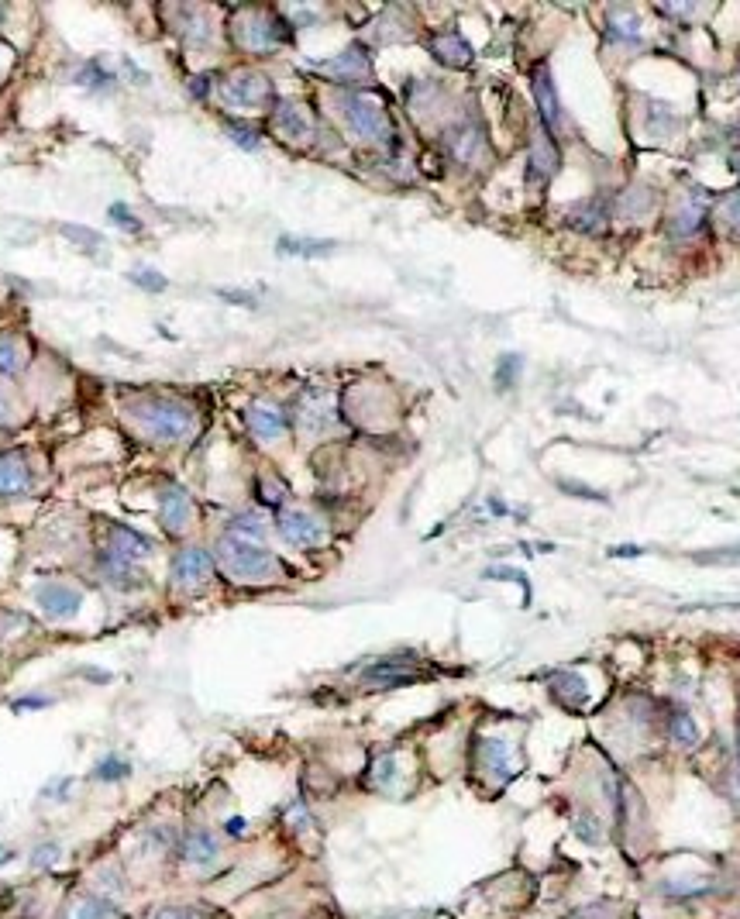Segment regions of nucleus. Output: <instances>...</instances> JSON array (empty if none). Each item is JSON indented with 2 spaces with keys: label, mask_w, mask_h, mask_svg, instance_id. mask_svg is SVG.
I'll list each match as a JSON object with an SVG mask.
<instances>
[{
  "label": "nucleus",
  "mask_w": 740,
  "mask_h": 919,
  "mask_svg": "<svg viewBox=\"0 0 740 919\" xmlns=\"http://www.w3.org/2000/svg\"><path fill=\"white\" fill-rule=\"evenodd\" d=\"M448 149L455 159L475 162L482 155V149H486V142H482V131L475 128V124H462V128H455L448 135Z\"/></svg>",
  "instance_id": "nucleus-22"
},
{
  "label": "nucleus",
  "mask_w": 740,
  "mask_h": 919,
  "mask_svg": "<svg viewBox=\"0 0 740 919\" xmlns=\"http://www.w3.org/2000/svg\"><path fill=\"white\" fill-rule=\"evenodd\" d=\"M696 562L703 565H740V544L737 548H716L710 555H696Z\"/></svg>",
  "instance_id": "nucleus-36"
},
{
  "label": "nucleus",
  "mask_w": 740,
  "mask_h": 919,
  "mask_svg": "<svg viewBox=\"0 0 740 919\" xmlns=\"http://www.w3.org/2000/svg\"><path fill=\"white\" fill-rule=\"evenodd\" d=\"M716 217L727 231L740 235V193H727V197L716 204Z\"/></svg>",
  "instance_id": "nucleus-32"
},
{
  "label": "nucleus",
  "mask_w": 740,
  "mask_h": 919,
  "mask_svg": "<svg viewBox=\"0 0 740 919\" xmlns=\"http://www.w3.org/2000/svg\"><path fill=\"white\" fill-rule=\"evenodd\" d=\"M148 919H210L200 906H162Z\"/></svg>",
  "instance_id": "nucleus-34"
},
{
  "label": "nucleus",
  "mask_w": 740,
  "mask_h": 919,
  "mask_svg": "<svg viewBox=\"0 0 740 919\" xmlns=\"http://www.w3.org/2000/svg\"><path fill=\"white\" fill-rule=\"evenodd\" d=\"M548 685L551 692H555L558 703H565L568 710H582V706L589 703V685L582 675L575 672H551L548 675Z\"/></svg>",
  "instance_id": "nucleus-19"
},
{
  "label": "nucleus",
  "mask_w": 740,
  "mask_h": 919,
  "mask_svg": "<svg viewBox=\"0 0 740 919\" xmlns=\"http://www.w3.org/2000/svg\"><path fill=\"white\" fill-rule=\"evenodd\" d=\"M706 214H710V197H706L703 190H689L679 200V207L672 210V217H668V228H672L679 238H689L703 228Z\"/></svg>",
  "instance_id": "nucleus-9"
},
{
  "label": "nucleus",
  "mask_w": 740,
  "mask_h": 919,
  "mask_svg": "<svg viewBox=\"0 0 740 919\" xmlns=\"http://www.w3.org/2000/svg\"><path fill=\"white\" fill-rule=\"evenodd\" d=\"M131 283H135V286H145V290H152V293L166 290V279H162L155 269H135V272H131Z\"/></svg>",
  "instance_id": "nucleus-37"
},
{
  "label": "nucleus",
  "mask_w": 740,
  "mask_h": 919,
  "mask_svg": "<svg viewBox=\"0 0 740 919\" xmlns=\"http://www.w3.org/2000/svg\"><path fill=\"white\" fill-rule=\"evenodd\" d=\"M159 520L166 524V531H173V534H183L186 527H190L193 503H190V496H186L179 486L162 489V496H159Z\"/></svg>",
  "instance_id": "nucleus-13"
},
{
  "label": "nucleus",
  "mask_w": 740,
  "mask_h": 919,
  "mask_svg": "<svg viewBox=\"0 0 740 919\" xmlns=\"http://www.w3.org/2000/svg\"><path fill=\"white\" fill-rule=\"evenodd\" d=\"M668 737H672V741L679 744V747H696L699 741H703L696 720H692V716L685 713V710H672V713H668Z\"/></svg>",
  "instance_id": "nucleus-26"
},
{
  "label": "nucleus",
  "mask_w": 740,
  "mask_h": 919,
  "mask_svg": "<svg viewBox=\"0 0 740 919\" xmlns=\"http://www.w3.org/2000/svg\"><path fill=\"white\" fill-rule=\"evenodd\" d=\"M111 217H114V224H121V228L138 231V221L131 217V210L124 207V204H114V207H111Z\"/></svg>",
  "instance_id": "nucleus-39"
},
{
  "label": "nucleus",
  "mask_w": 740,
  "mask_h": 919,
  "mask_svg": "<svg viewBox=\"0 0 740 919\" xmlns=\"http://www.w3.org/2000/svg\"><path fill=\"white\" fill-rule=\"evenodd\" d=\"M62 919H118V902L104 899V895H97L93 889L76 892L62 906Z\"/></svg>",
  "instance_id": "nucleus-15"
},
{
  "label": "nucleus",
  "mask_w": 740,
  "mask_h": 919,
  "mask_svg": "<svg viewBox=\"0 0 740 919\" xmlns=\"http://www.w3.org/2000/svg\"><path fill=\"white\" fill-rule=\"evenodd\" d=\"M572 224L575 228H582V231H599L606 224V207H603V200H586V204H579L572 210Z\"/></svg>",
  "instance_id": "nucleus-29"
},
{
  "label": "nucleus",
  "mask_w": 740,
  "mask_h": 919,
  "mask_svg": "<svg viewBox=\"0 0 740 919\" xmlns=\"http://www.w3.org/2000/svg\"><path fill=\"white\" fill-rule=\"evenodd\" d=\"M341 107H345L348 128H352L358 138H365V142H389V138H393L386 111L376 100L365 97V93H348V97L341 100Z\"/></svg>",
  "instance_id": "nucleus-4"
},
{
  "label": "nucleus",
  "mask_w": 740,
  "mask_h": 919,
  "mask_svg": "<svg viewBox=\"0 0 740 919\" xmlns=\"http://www.w3.org/2000/svg\"><path fill=\"white\" fill-rule=\"evenodd\" d=\"M737 758H740V730H737Z\"/></svg>",
  "instance_id": "nucleus-43"
},
{
  "label": "nucleus",
  "mask_w": 740,
  "mask_h": 919,
  "mask_svg": "<svg viewBox=\"0 0 740 919\" xmlns=\"http://www.w3.org/2000/svg\"><path fill=\"white\" fill-rule=\"evenodd\" d=\"M517 768H520L517 754H513V747L500 741V737H482V741L475 744V775L486 778V782H496V789L510 782V778L517 775Z\"/></svg>",
  "instance_id": "nucleus-5"
},
{
  "label": "nucleus",
  "mask_w": 740,
  "mask_h": 919,
  "mask_svg": "<svg viewBox=\"0 0 740 919\" xmlns=\"http://www.w3.org/2000/svg\"><path fill=\"white\" fill-rule=\"evenodd\" d=\"M128 414L155 441H183L193 431V410L169 396H138L128 403Z\"/></svg>",
  "instance_id": "nucleus-2"
},
{
  "label": "nucleus",
  "mask_w": 740,
  "mask_h": 919,
  "mask_svg": "<svg viewBox=\"0 0 740 919\" xmlns=\"http://www.w3.org/2000/svg\"><path fill=\"white\" fill-rule=\"evenodd\" d=\"M610 18H613V21H610V28H606V38H610V42H627V45H637V42H641V25H637L634 14L613 11Z\"/></svg>",
  "instance_id": "nucleus-27"
},
{
  "label": "nucleus",
  "mask_w": 740,
  "mask_h": 919,
  "mask_svg": "<svg viewBox=\"0 0 740 919\" xmlns=\"http://www.w3.org/2000/svg\"><path fill=\"white\" fill-rule=\"evenodd\" d=\"M228 135L235 138V145H241L245 152H255V149H259V135H255L252 128H241V124H228Z\"/></svg>",
  "instance_id": "nucleus-38"
},
{
  "label": "nucleus",
  "mask_w": 740,
  "mask_h": 919,
  "mask_svg": "<svg viewBox=\"0 0 740 919\" xmlns=\"http://www.w3.org/2000/svg\"><path fill=\"white\" fill-rule=\"evenodd\" d=\"M296 420L307 431H324L327 424H334V396L324 393V389H307L300 400V410H296Z\"/></svg>",
  "instance_id": "nucleus-14"
},
{
  "label": "nucleus",
  "mask_w": 740,
  "mask_h": 919,
  "mask_svg": "<svg viewBox=\"0 0 740 919\" xmlns=\"http://www.w3.org/2000/svg\"><path fill=\"white\" fill-rule=\"evenodd\" d=\"M25 348H21L18 338H11V334H0V372H7V376H14V372L25 369Z\"/></svg>",
  "instance_id": "nucleus-30"
},
{
  "label": "nucleus",
  "mask_w": 740,
  "mask_h": 919,
  "mask_svg": "<svg viewBox=\"0 0 740 919\" xmlns=\"http://www.w3.org/2000/svg\"><path fill=\"white\" fill-rule=\"evenodd\" d=\"M558 149H555V142L548 138V128L541 124V131L534 135V142H531V179H548L551 173L558 169Z\"/></svg>",
  "instance_id": "nucleus-21"
},
{
  "label": "nucleus",
  "mask_w": 740,
  "mask_h": 919,
  "mask_svg": "<svg viewBox=\"0 0 740 919\" xmlns=\"http://www.w3.org/2000/svg\"><path fill=\"white\" fill-rule=\"evenodd\" d=\"M248 427H252V434H259L262 441H272L286 431V414L279 407H272V403H255V407L248 410Z\"/></svg>",
  "instance_id": "nucleus-20"
},
{
  "label": "nucleus",
  "mask_w": 740,
  "mask_h": 919,
  "mask_svg": "<svg viewBox=\"0 0 740 919\" xmlns=\"http://www.w3.org/2000/svg\"><path fill=\"white\" fill-rule=\"evenodd\" d=\"M431 52L438 56L441 62H448V66H469L472 59V49L465 45V38L458 35V31H448V35H438L431 42Z\"/></svg>",
  "instance_id": "nucleus-23"
},
{
  "label": "nucleus",
  "mask_w": 740,
  "mask_h": 919,
  "mask_svg": "<svg viewBox=\"0 0 740 919\" xmlns=\"http://www.w3.org/2000/svg\"><path fill=\"white\" fill-rule=\"evenodd\" d=\"M279 534H283L290 544L310 548V544L324 541V524L307 510H283L279 513Z\"/></svg>",
  "instance_id": "nucleus-11"
},
{
  "label": "nucleus",
  "mask_w": 740,
  "mask_h": 919,
  "mask_svg": "<svg viewBox=\"0 0 740 919\" xmlns=\"http://www.w3.org/2000/svg\"><path fill=\"white\" fill-rule=\"evenodd\" d=\"M217 565L235 582H272L283 575V562L269 548L255 541H241L235 534H224L217 541Z\"/></svg>",
  "instance_id": "nucleus-1"
},
{
  "label": "nucleus",
  "mask_w": 740,
  "mask_h": 919,
  "mask_svg": "<svg viewBox=\"0 0 740 919\" xmlns=\"http://www.w3.org/2000/svg\"><path fill=\"white\" fill-rule=\"evenodd\" d=\"M224 100H228L231 107H262L272 100V87L266 76L259 73H235L228 83L221 87Z\"/></svg>",
  "instance_id": "nucleus-6"
},
{
  "label": "nucleus",
  "mask_w": 740,
  "mask_h": 919,
  "mask_svg": "<svg viewBox=\"0 0 740 919\" xmlns=\"http://www.w3.org/2000/svg\"><path fill=\"white\" fill-rule=\"evenodd\" d=\"M372 789L379 792H396V785H400V761H396V754H379L376 761H372Z\"/></svg>",
  "instance_id": "nucleus-25"
},
{
  "label": "nucleus",
  "mask_w": 740,
  "mask_h": 919,
  "mask_svg": "<svg viewBox=\"0 0 740 919\" xmlns=\"http://www.w3.org/2000/svg\"><path fill=\"white\" fill-rule=\"evenodd\" d=\"M14 424V410L11 403H7V396L0 393V427H11Z\"/></svg>",
  "instance_id": "nucleus-41"
},
{
  "label": "nucleus",
  "mask_w": 740,
  "mask_h": 919,
  "mask_svg": "<svg viewBox=\"0 0 740 919\" xmlns=\"http://www.w3.org/2000/svg\"><path fill=\"white\" fill-rule=\"evenodd\" d=\"M317 69L331 73L334 80H341V83H358V80H369V76H372V62H369V56H365L362 49L341 52V56H334L331 62H321Z\"/></svg>",
  "instance_id": "nucleus-16"
},
{
  "label": "nucleus",
  "mask_w": 740,
  "mask_h": 919,
  "mask_svg": "<svg viewBox=\"0 0 740 919\" xmlns=\"http://www.w3.org/2000/svg\"><path fill=\"white\" fill-rule=\"evenodd\" d=\"M534 100H537V111H541V124L548 131H558L562 128V100H558V90H555V80H551V69L537 66L534 69Z\"/></svg>",
  "instance_id": "nucleus-12"
},
{
  "label": "nucleus",
  "mask_w": 740,
  "mask_h": 919,
  "mask_svg": "<svg viewBox=\"0 0 740 919\" xmlns=\"http://www.w3.org/2000/svg\"><path fill=\"white\" fill-rule=\"evenodd\" d=\"M128 775V761H121L118 754H111V758H104L97 765V778L100 782H118V778Z\"/></svg>",
  "instance_id": "nucleus-35"
},
{
  "label": "nucleus",
  "mask_w": 740,
  "mask_h": 919,
  "mask_svg": "<svg viewBox=\"0 0 740 919\" xmlns=\"http://www.w3.org/2000/svg\"><path fill=\"white\" fill-rule=\"evenodd\" d=\"M56 858H59V844H42L35 851V864H38V868H49V864H56Z\"/></svg>",
  "instance_id": "nucleus-40"
},
{
  "label": "nucleus",
  "mask_w": 740,
  "mask_h": 919,
  "mask_svg": "<svg viewBox=\"0 0 740 919\" xmlns=\"http://www.w3.org/2000/svg\"><path fill=\"white\" fill-rule=\"evenodd\" d=\"M420 675L414 668L407 665V661H396V658H386V661H376L372 668H365L362 672V682L365 685H379V689H393V685H410L417 682Z\"/></svg>",
  "instance_id": "nucleus-17"
},
{
  "label": "nucleus",
  "mask_w": 740,
  "mask_h": 919,
  "mask_svg": "<svg viewBox=\"0 0 740 919\" xmlns=\"http://www.w3.org/2000/svg\"><path fill=\"white\" fill-rule=\"evenodd\" d=\"M613 555H641V548H613Z\"/></svg>",
  "instance_id": "nucleus-42"
},
{
  "label": "nucleus",
  "mask_w": 740,
  "mask_h": 919,
  "mask_svg": "<svg viewBox=\"0 0 740 919\" xmlns=\"http://www.w3.org/2000/svg\"><path fill=\"white\" fill-rule=\"evenodd\" d=\"M272 121H276V131L283 138H307L310 135L307 114H303L296 104H279V111L272 114Z\"/></svg>",
  "instance_id": "nucleus-24"
},
{
  "label": "nucleus",
  "mask_w": 740,
  "mask_h": 919,
  "mask_svg": "<svg viewBox=\"0 0 740 919\" xmlns=\"http://www.w3.org/2000/svg\"><path fill=\"white\" fill-rule=\"evenodd\" d=\"M228 534L241 537V541H255V544H259L262 537H266V527H262V520L252 517V513H238V517L228 524Z\"/></svg>",
  "instance_id": "nucleus-31"
},
{
  "label": "nucleus",
  "mask_w": 740,
  "mask_h": 919,
  "mask_svg": "<svg viewBox=\"0 0 740 919\" xmlns=\"http://www.w3.org/2000/svg\"><path fill=\"white\" fill-rule=\"evenodd\" d=\"M31 489V472L21 455H4L0 458V500H14L25 496Z\"/></svg>",
  "instance_id": "nucleus-18"
},
{
  "label": "nucleus",
  "mask_w": 740,
  "mask_h": 919,
  "mask_svg": "<svg viewBox=\"0 0 740 919\" xmlns=\"http://www.w3.org/2000/svg\"><path fill=\"white\" fill-rule=\"evenodd\" d=\"M283 25L279 21H269L266 14H248L245 21H238L235 25V35H238V42L245 45V49H252V52H269V49H276L279 42H283V31H279Z\"/></svg>",
  "instance_id": "nucleus-8"
},
{
  "label": "nucleus",
  "mask_w": 740,
  "mask_h": 919,
  "mask_svg": "<svg viewBox=\"0 0 740 919\" xmlns=\"http://www.w3.org/2000/svg\"><path fill=\"white\" fill-rule=\"evenodd\" d=\"M520 369H524V362H520L517 355H503V362L496 365V386H500V389H510L513 383H517Z\"/></svg>",
  "instance_id": "nucleus-33"
},
{
  "label": "nucleus",
  "mask_w": 740,
  "mask_h": 919,
  "mask_svg": "<svg viewBox=\"0 0 740 919\" xmlns=\"http://www.w3.org/2000/svg\"><path fill=\"white\" fill-rule=\"evenodd\" d=\"M179 864L186 875L210 878L224 871V847L210 827H190L179 837Z\"/></svg>",
  "instance_id": "nucleus-3"
},
{
  "label": "nucleus",
  "mask_w": 740,
  "mask_h": 919,
  "mask_svg": "<svg viewBox=\"0 0 740 919\" xmlns=\"http://www.w3.org/2000/svg\"><path fill=\"white\" fill-rule=\"evenodd\" d=\"M214 575V558L204 548H183L173 562V582L179 589H197Z\"/></svg>",
  "instance_id": "nucleus-10"
},
{
  "label": "nucleus",
  "mask_w": 740,
  "mask_h": 919,
  "mask_svg": "<svg viewBox=\"0 0 740 919\" xmlns=\"http://www.w3.org/2000/svg\"><path fill=\"white\" fill-rule=\"evenodd\" d=\"M279 252H283V255H303V259H314V255H331V252H334V241L279 238Z\"/></svg>",
  "instance_id": "nucleus-28"
},
{
  "label": "nucleus",
  "mask_w": 740,
  "mask_h": 919,
  "mask_svg": "<svg viewBox=\"0 0 740 919\" xmlns=\"http://www.w3.org/2000/svg\"><path fill=\"white\" fill-rule=\"evenodd\" d=\"M35 599H38V606H42L45 617H52V620L76 617L83 606L80 589L66 586V582H42V586L35 589Z\"/></svg>",
  "instance_id": "nucleus-7"
}]
</instances>
